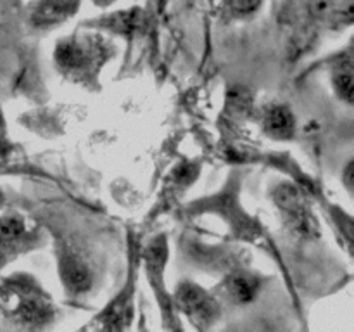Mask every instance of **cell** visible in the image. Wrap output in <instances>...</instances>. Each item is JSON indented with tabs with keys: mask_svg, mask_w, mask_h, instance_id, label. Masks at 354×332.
I'll list each match as a JSON object with an SVG mask.
<instances>
[{
	"mask_svg": "<svg viewBox=\"0 0 354 332\" xmlns=\"http://www.w3.org/2000/svg\"><path fill=\"white\" fill-rule=\"evenodd\" d=\"M332 85L335 92L348 104L353 102L354 92V66L351 54H342L332 66Z\"/></svg>",
	"mask_w": 354,
	"mask_h": 332,
	"instance_id": "8fae6325",
	"label": "cell"
},
{
	"mask_svg": "<svg viewBox=\"0 0 354 332\" xmlns=\"http://www.w3.org/2000/svg\"><path fill=\"white\" fill-rule=\"evenodd\" d=\"M263 128L272 138L287 140L292 137L294 130H296V120H294L292 111L282 104L270 106L263 113Z\"/></svg>",
	"mask_w": 354,
	"mask_h": 332,
	"instance_id": "30bf717a",
	"label": "cell"
},
{
	"mask_svg": "<svg viewBox=\"0 0 354 332\" xmlns=\"http://www.w3.org/2000/svg\"><path fill=\"white\" fill-rule=\"evenodd\" d=\"M80 0H35L30 6V23L37 28H52L68 21L78 10Z\"/></svg>",
	"mask_w": 354,
	"mask_h": 332,
	"instance_id": "8992f818",
	"label": "cell"
},
{
	"mask_svg": "<svg viewBox=\"0 0 354 332\" xmlns=\"http://www.w3.org/2000/svg\"><path fill=\"white\" fill-rule=\"evenodd\" d=\"M2 199H3V197H2V192H0V204H2Z\"/></svg>",
	"mask_w": 354,
	"mask_h": 332,
	"instance_id": "e0dca14e",
	"label": "cell"
},
{
	"mask_svg": "<svg viewBox=\"0 0 354 332\" xmlns=\"http://www.w3.org/2000/svg\"><path fill=\"white\" fill-rule=\"evenodd\" d=\"M261 279L249 270H235L225 279L223 293L235 304H249L256 299Z\"/></svg>",
	"mask_w": 354,
	"mask_h": 332,
	"instance_id": "ba28073f",
	"label": "cell"
},
{
	"mask_svg": "<svg viewBox=\"0 0 354 332\" xmlns=\"http://www.w3.org/2000/svg\"><path fill=\"white\" fill-rule=\"evenodd\" d=\"M273 203L282 214L283 225L294 237L299 241H311L318 237L320 227L317 216L311 211L306 194L299 187L289 182L279 183L273 189Z\"/></svg>",
	"mask_w": 354,
	"mask_h": 332,
	"instance_id": "7a4b0ae2",
	"label": "cell"
},
{
	"mask_svg": "<svg viewBox=\"0 0 354 332\" xmlns=\"http://www.w3.org/2000/svg\"><path fill=\"white\" fill-rule=\"evenodd\" d=\"M93 2H95L97 6H109V3H113L114 0H93Z\"/></svg>",
	"mask_w": 354,
	"mask_h": 332,
	"instance_id": "2e32d148",
	"label": "cell"
},
{
	"mask_svg": "<svg viewBox=\"0 0 354 332\" xmlns=\"http://www.w3.org/2000/svg\"><path fill=\"white\" fill-rule=\"evenodd\" d=\"M0 311L24 327H41L54 317L52 299L28 275H12L0 284Z\"/></svg>",
	"mask_w": 354,
	"mask_h": 332,
	"instance_id": "6da1fadb",
	"label": "cell"
},
{
	"mask_svg": "<svg viewBox=\"0 0 354 332\" xmlns=\"http://www.w3.org/2000/svg\"><path fill=\"white\" fill-rule=\"evenodd\" d=\"M225 7H227L228 12H232L234 16H251L256 10H259L263 0H221Z\"/></svg>",
	"mask_w": 354,
	"mask_h": 332,
	"instance_id": "5bb4252c",
	"label": "cell"
},
{
	"mask_svg": "<svg viewBox=\"0 0 354 332\" xmlns=\"http://www.w3.org/2000/svg\"><path fill=\"white\" fill-rule=\"evenodd\" d=\"M104 24L118 33H133L144 24V12L140 9L121 10L104 19Z\"/></svg>",
	"mask_w": 354,
	"mask_h": 332,
	"instance_id": "7c38bea8",
	"label": "cell"
},
{
	"mask_svg": "<svg viewBox=\"0 0 354 332\" xmlns=\"http://www.w3.org/2000/svg\"><path fill=\"white\" fill-rule=\"evenodd\" d=\"M59 273L66 289L75 296L88 293L92 287L93 275L88 263L73 249H62L59 258Z\"/></svg>",
	"mask_w": 354,
	"mask_h": 332,
	"instance_id": "5b68a950",
	"label": "cell"
},
{
	"mask_svg": "<svg viewBox=\"0 0 354 332\" xmlns=\"http://www.w3.org/2000/svg\"><path fill=\"white\" fill-rule=\"evenodd\" d=\"M106 59V45L99 37H69L55 47V62L69 76L83 78Z\"/></svg>",
	"mask_w": 354,
	"mask_h": 332,
	"instance_id": "3957f363",
	"label": "cell"
},
{
	"mask_svg": "<svg viewBox=\"0 0 354 332\" xmlns=\"http://www.w3.org/2000/svg\"><path fill=\"white\" fill-rule=\"evenodd\" d=\"M206 210L218 211L220 214H223L227 220H230L228 223H232V230L235 232L241 237H256V234H259V227L254 223L252 218H249L244 211L239 208L237 197L232 196L230 192L221 194L220 197H213V199L207 201Z\"/></svg>",
	"mask_w": 354,
	"mask_h": 332,
	"instance_id": "52a82bcc",
	"label": "cell"
},
{
	"mask_svg": "<svg viewBox=\"0 0 354 332\" xmlns=\"http://www.w3.org/2000/svg\"><path fill=\"white\" fill-rule=\"evenodd\" d=\"M251 95L242 86H235L228 92V106H230V113L237 114V116H244L251 109Z\"/></svg>",
	"mask_w": 354,
	"mask_h": 332,
	"instance_id": "4fadbf2b",
	"label": "cell"
},
{
	"mask_svg": "<svg viewBox=\"0 0 354 332\" xmlns=\"http://www.w3.org/2000/svg\"><path fill=\"white\" fill-rule=\"evenodd\" d=\"M175 303L197 327H209L220 317L216 297L194 282H182L176 287Z\"/></svg>",
	"mask_w": 354,
	"mask_h": 332,
	"instance_id": "277c9868",
	"label": "cell"
},
{
	"mask_svg": "<svg viewBox=\"0 0 354 332\" xmlns=\"http://www.w3.org/2000/svg\"><path fill=\"white\" fill-rule=\"evenodd\" d=\"M26 237V223L16 213L0 216V266L21 248Z\"/></svg>",
	"mask_w": 354,
	"mask_h": 332,
	"instance_id": "9c48e42d",
	"label": "cell"
},
{
	"mask_svg": "<svg viewBox=\"0 0 354 332\" xmlns=\"http://www.w3.org/2000/svg\"><path fill=\"white\" fill-rule=\"evenodd\" d=\"M344 182H346V185H348V189L351 190L353 189V161L349 163L348 165V168H346V173H344Z\"/></svg>",
	"mask_w": 354,
	"mask_h": 332,
	"instance_id": "9a60e30c",
	"label": "cell"
}]
</instances>
